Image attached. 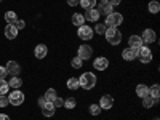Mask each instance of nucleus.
<instances>
[{"mask_svg":"<svg viewBox=\"0 0 160 120\" xmlns=\"http://www.w3.org/2000/svg\"><path fill=\"white\" fill-rule=\"evenodd\" d=\"M96 82H98L96 75L91 74V72H85V74H82L78 77V83H80V87H82L83 90H91L93 87L96 85Z\"/></svg>","mask_w":160,"mask_h":120,"instance_id":"1","label":"nucleus"},{"mask_svg":"<svg viewBox=\"0 0 160 120\" xmlns=\"http://www.w3.org/2000/svg\"><path fill=\"white\" fill-rule=\"evenodd\" d=\"M104 37L111 45H118L120 42H122V32H120L117 28H108L106 32H104Z\"/></svg>","mask_w":160,"mask_h":120,"instance_id":"2","label":"nucleus"},{"mask_svg":"<svg viewBox=\"0 0 160 120\" xmlns=\"http://www.w3.org/2000/svg\"><path fill=\"white\" fill-rule=\"evenodd\" d=\"M108 28H118L120 24H123V15L122 13H111V15L106 16V22H104Z\"/></svg>","mask_w":160,"mask_h":120,"instance_id":"3","label":"nucleus"},{"mask_svg":"<svg viewBox=\"0 0 160 120\" xmlns=\"http://www.w3.org/2000/svg\"><path fill=\"white\" fill-rule=\"evenodd\" d=\"M136 53H138L139 61H141L142 64H148V62L152 61V51H151V48H148V47H144V45H142L141 48L136 50Z\"/></svg>","mask_w":160,"mask_h":120,"instance_id":"4","label":"nucleus"},{"mask_svg":"<svg viewBox=\"0 0 160 120\" xmlns=\"http://www.w3.org/2000/svg\"><path fill=\"white\" fill-rule=\"evenodd\" d=\"M8 99H10V104H13V106H21L24 102V93L21 90H13L10 93Z\"/></svg>","mask_w":160,"mask_h":120,"instance_id":"5","label":"nucleus"},{"mask_svg":"<svg viewBox=\"0 0 160 120\" xmlns=\"http://www.w3.org/2000/svg\"><path fill=\"white\" fill-rule=\"evenodd\" d=\"M77 51H78V58L82 59V61H87V59H90L91 56H93V48L90 47V45H80L78 48H77Z\"/></svg>","mask_w":160,"mask_h":120,"instance_id":"6","label":"nucleus"},{"mask_svg":"<svg viewBox=\"0 0 160 120\" xmlns=\"http://www.w3.org/2000/svg\"><path fill=\"white\" fill-rule=\"evenodd\" d=\"M77 35L82 38V40H91L93 38V29L90 28V26L83 24V26H80V28H78Z\"/></svg>","mask_w":160,"mask_h":120,"instance_id":"7","label":"nucleus"},{"mask_svg":"<svg viewBox=\"0 0 160 120\" xmlns=\"http://www.w3.org/2000/svg\"><path fill=\"white\" fill-rule=\"evenodd\" d=\"M142 38V43H154L157 42V34L154 29H144V32L141 34Z\"/></svg>","mask_w":160,"mask_h":120,"instance_id":"8","label":"nucleus"},{"mask_svg":"<svg viewBox=\"0 0 160 120\" xmlns=\"http://www.w3.org/2000/svg\"><path fill=\"white\" fill-rule=\"evenodd\" d=\"M93 66H95V69H98V71H106L109 68V59L106 56H98L93 61Z\"/></svg>","mask_w":160,"mask_h":120,"instance_id":"9","label":"nucleus"},{"mask_svg":"<svg viewBox=\"0 0 160 120\" xmlns=\"http://www.w3.org/2000/svg\"><path fill=\"white\" fill-rule=\"evenodd\" d=\"M99 11L96 10V8H90V10H87L85 11V15H83V18L87 19V21H90V22H98L99 21Z\"/></svg>","mask_w":160,"mask_h":120,"instance_id":"10","label":"nucleus"},{"mask_svg":"<svg viewBox=\"0 0 160 120\" xmlns=\"http://www.w3.org/2000/svg\"><path fill=\"white\" fill-rule=\"evenodd\" d=\"M112 106H114V98H112V95H104V96H101V99H99V108L101 109H112Z\"/></svg>","mask_w":160,"mask_h":120,"instance_id":"11","label":"nucleus"},{"mask_svg":"<svg viewBox=\"0 0 160 120\" xmlns=\"http://www.w3.org/2000/svg\"><path fill=\"white\" fill-rule=\"evenodd\" d=\"M5 69H7V72L11 74V75H18V74L21 72V66H19L16 61H8L7 66H5Z\"/></svg>","mask_w":160,"mask_h":120,"instance_id":"12","label":"nucleus"},{"mask_svg":"<svg viewBox=\"0 0 160 120\" xmlns=\"http://www.w3.org/2000/svg\"><path fill=\"white\" fill-rule=\"evenodd\" d=\"M142 45H144V43H142L141 35H131V37L128 38V47L133 48V50H138V48H141Z\"/></svg>","mask_w":160,"mask_h":120,"instance_id":"13","label":"nucleus"},{"mask_svg":"<svg viewBox=\"0 0 160 120\" xmlns=\"http://www.w3.org/2000/svg\"><path fill=\"white\" fill-rule=\"evenodd\" d=\"M47 53H48V47L43 45V43H38L35 48H34V55L37 59H43L47 56Z\"/></svg>","mask_w":160,"mask_h":120,"instance_id":"14","label":"nucleus"},{"mask_svg":"<svg viewBox=\"0 0 160 120\" xmlns=\"http://www.w3.org/2000/svg\"><path fill=\"white\" fill-rule=\"evenodd\" d=\"M122 58L125 61H135L138 58V53H136V50H133V48H125L122 51Z\"/></svg>","mask_w":160,"mask_h":120,"instance_id":"15","label":"nucleus"},{"mask_svg":"<svg viewBox=\"0 0 160 120\" xmlns=\"http://www.w3.org/2000/svg\"><path fill=\"white\" fill-rule=\"evenodd\" d=\"M98 11H99V15H106V16H108V15H111V13H114V7L109 2H101Z\"/></svg>","mask_w":160,"mask_h":120,"instance_id":"16","label":"nucleus"},{"mask_svg":"<svg viewBox=\"0 0 160 120\" xmlns=\"http://www.w3.org/2000/svg\"><path fill=\"white\" fill-rule=\"evenodd\" d=\"M40 109H42V114H43L45 117H53V115H55V109H56V108L53 106V102H48V101H47Z\"/></svg>","mask_w":160,"mask_h":120,"instance_id":"17","label":"nucleus"},{"mask_svg":"<svg viewBox=\"0 0 160 120\" xmlns=\"http://www.w3.org/2000/svg\"><path fill=\"white\" fill-rule=\"evenodd\" d=\"M16 35H18V29L13 24H7V28H5V37L10 38V40H13V38H16Z\"/></svg>","mask_w":160,"mask_h":120,"instance_id":"18","label":"nucleus"},{"mask_svg":"<svg viewBox=\"0 0 160 120\" xmlns=\"http://www.w3.org/2000/svg\"><path fill=\"white\" fill-rule=\"evenodd\" d=\"M8 85H10V88H13V90H19V88L22 87V80H21L18 75H13V77L10 78Z\"/></svg>","mask_w":160,"mask_h":120,"instance_id":"19","label":"nucleus"},{"mask_svg":"<svg viewBox=\"0 0 160 120\" xmlns=\"http://www.w3.org/2000/svg\"><path fill=\"white\" fill-rule=\"evenodd\" d=\"M43 98H45L48 102H53V101H55V99L58 98V93H56V90H55V88H48V90L45 91Z\"/></svg>","mask_w":160,"mask_h":120,"instance_id":"20","label":"nucleus"},{"mask_svg":"<svg viewBox=\"0 0 160 120\" xmlns=\"http://www.w3.org/2000/svg\"><path fill=\"white\" fill-rule=\"evenodd\" d=\"M136 95H138L139 98L148 96V95H149V87L144 85V83H139V85L136 87Z\"/></svg>","mask_w":160,"mask_h":120,"instance_id":"21","label":"nucleus"},{"mask_svg":"<svg viewBox=\"0 0 160 120\" xmlns=\"http://www.w3.org/2000/svg\"><path fill=\"white\" fill-rule=\"evenodd\" d=\"M83 22H85L83 15H80V13H74V15H72V24L77 26V28H80V26H83Z\"/></svg>","mask_w":160,"mask_h":120,"instance_id":"22","label":"nucleus"},{"mask_svg":"<svg viewBox=\"0 0 160 120\" xmlns=\"http://www.w3.org/2000/svg\"><path fill=\"white\" fill-rule=\"evenodd\" d=\"M78 5L83 10H90V8H95L96 0H78Z\"/></svg>","mask_w":160,"mask_h":120,"instance_id":"23","label":"nucleus"},{"mask_svg":"<svg viewBox=\"0 0 160 120\" xmlns=\"http://www.w3.org/2000/svg\"><path fill=\"white\" fill-rule=\"evenodd\" d=\"M149 96H151V98H154V99L158 102V98H160V88H158V83L152 85V88L149 90Z\"/></svg>","mask_w":160,"mask_h":120,"instance_id":"24","label":"nucleus"},{"mask_svg":"<svg viewBox=\"0 0 160 120\" xmlns=\"http://www.w3.org/2000/svg\"><path fill=\"white\" fill-rule=\"evenodd\" d=\"M154 104H157V101H155L154 98H151L149 95L142 98V108H146V109H151Z\"/></svg>","mask_w":160,"mask_h":120,"instance_id":"25","label":"nucleus"},{"mask_svg":"<svg viewBox=\"0 0 160 120\" xmlns=\"http://www.w3.org/2000/svg\"><path fill=\"white\" fill-rule=\"evenodd\" d=\"M68 88H69V90H77V88H80V83H78V78H77V77H71V78L68 80Z\"/></svg>","mask_w":160,"mask_h":120,"instance_id":"26","label":"nucleus"},{"mask_svg":"<svg viewBox=\"0 0 160 120\" xmlns=\"http://www.w3.org/2000/svg\"><path fill=\"white\" fill-rule=\"evenodd\" d=\"M16 19H18V16H16L15 11H7V13H5V21H7L8 24H15Z\"/></svg>","mask_w":160,"mask_h":120,"instance_id":"27","label":"nucleus"},{"mask_svg":"<svg viewBox=\"0 0 160 120\" xmlns=\"http://www.w3.org/2000/svg\"><path fill=\"white\" fill-rule=\"evenodd\" d=\"M148 8H149V11L152 13V15H157V13L160 11V3H158V2H155V0H152V2H149Z\"/></svg>","mask_w":160,"mask_h":120,"instance_id":"28","label":"nucleus"},{"mask_svg":"<svg viewBox=\"0 0 160 120\" xmlns=\"http://www.w3.org/2000/svg\"><path fill=\"white\" fill-rule=\"evenodd\" d=\"M106 29H108V26H106L104 22H96V26H95V31H93V32H96V34H99V35H104Z\"/></svg>","mask_w":160,"mask_h":120,"instance_id":"29","label":"nucleus"},{"mask_svg":"<svg viewBox=\"0 0 160 120\" xmlns=\"http://www.w3.org/2000/svg\"><path fill=\"white\" fill-rule=\"evenodd\" d=\"M8 90H10V85H8L7 80H0V96H2V95H7Z\"/></svg>","mask_w":160,"mask_h":120,"instance_id":"30","label":"nucleus"},{"mask_svg":"<svg viewBox=\"0 0 160 120\" xmlns=\"http://www.w3.org/2000/svg\"><path fill=\"white\" fill-rule=\"evenodd\" d=\"M75 106H77V101L74 99V98H68V99H64V108L66 109H74L75 108Z\"/></svg>","mask_w":160,"mask_h":120,"instance_id":"31","label":"nucleus"},{"mask_svg":"<svg viewBox=\"0 0 160 120\" xmlns=\"http://www.w3.org/2000/svg\"><path fill=\"white\" fill-rule=\"evenodd\" d=\"M88 111H90V114H91V115H99V114H101V108H99V104H91L90 108H88Z\"/></svg>","mask_w":160,"mask_h":120,"instance_id":"32","label":"nucleus"},{"mask_svg":"<svg viewBox=\"0 0 160 120\" xmlns=\"http://www.w3.org/2000/svg\"><path fill=\"white\" fill-rule=\"evenodd\" d=\"M82 64H83V61H82V59H80L78 56H75V58H72V61H71V66H72V68H74V69H80V68H82Z\"/></svg>","mask_w":160,"mask_h":120,"instance_id":"33","label":"nucleus"},{"mask_svg":"<svg viewBox=\"0 0 160 120\" xmlns=\"http://www.w3.org/2000/svg\"><path fill=\"white\" fill-rule=\"evenodd\" d=\"M13 26H15V28H16L18 31H21V29H24V28H26V21H24V19H16Z\"/></svg>","mask_w":160,"mask_h":120,"instance_id":"34","label":"nucleus"},{"mask_svg":"<svg viewBox=\"0 0 160 120\" xmlns=\"http://www.w3.org/2000/svg\"><path fill=\"white\" fill-rule=\"evenodd\" d=\"M8 104H10V99H8L7 95H2V96H0V108H7Z\"/></svg>","mask_w":160,"mask_h":120,"instance_id":"35","label":"nucleus"},{"mask_svg":"<svg viewBox=\"0 0 160 120\" xmlns=\"http://www.w3.org/2000/svg\"><path fill=\"white\" fill-rule=\"evenodd\" d=\"M53 106H55V108H62V106H64V99L58 96L55 101H53Z\"/></svg>","mask_w":160,"mask_h":120,"instance_id":"36","label":"nucleus"},{"mask_svg":"<svg viewBox=\"0 0 160 120\" xmlns=\"http://www.w3.org/2000/svg\"><path fill=\"white\" fill-rule=\"evenodd\" d=\"M7 75H8L7 69L3 68V66H0V80H5V78H7Z\"/></svg>","mask_w":160,"mask_h":120,"instance_id":"37","label":"nucleus"},{"mask_svg":"<svg viewBox=\"0 0 160 120\" xmlns=\"http://www.w3.org/2000/svg\"><path fill=\"white\" fill-rule=\"evenodd\" d=\"M68 5L69 7H77L78 5V0H68Z\"/></svg>","mask_w":160,"mask_h":120,"instance_id":"38","label":"nucleus"},{"mask_svg":"<svg viewBox=\"0 0 160 120\" xmlns=\"http://www.w3.org/2000/svg\"><path fill=\"white\" fill-rule=\"evenodd\" d=\"M109 3H111L112 7H117V5L122 3V0H109Z\"/></svg>","mask_w":160,"mask_h":120,"instance_id":"39","label":"nucleus"},{"mask_svg":"<svg viewBox=\"0 0 160 120\" xmlns=\"http://www.w3.org/2000/svg\"><path fill=\"white\" fill-rule=\"evenodd\" d=\"M45 102H47V99H45L43 96H42V98H38V106H40V108H42V106H43Z\"/></svg>","mask_w":160,"mask_h":120,"instance_id":"40","label":"nucleus"},{"mask_svg":"<svg viewBox=\"0 0 160 120\" xmlns=\"http://www.w3.org/2000/svg\"><path fill=\"white\" fill-rule=\"evenodd\" d=\"M0 120H10V117L7 114H0Z\"/></svg>","mask_w":160,"mask_h":120,"instance_id":"41","label":"nucleus"},{"mask_svg":"<svg viewBox=\"0 0 160 120\" xmlns=\"http://www.w3.org/2000/svg\"><path fill=\"white\" fill-rule=\"evenodd\" d=\"M99 2H109V0H99Z\"/></svg>","mask_w":160,"mask_h":120,"instance_id":"42","label":"nucleus"},{"mask_svg":"<svg viewBox=\"0 0 160 120\" xmlns=\"http://www.w3.org/2000/svg\"><path fill=\"white\" fill-rule=\"evenodd\" d=\"M0 2H2V0H0Z\"/></svg>","mask_w":160,"mask_h":120,"instance_id":"43","label":"nucleus"}]
</instances>
